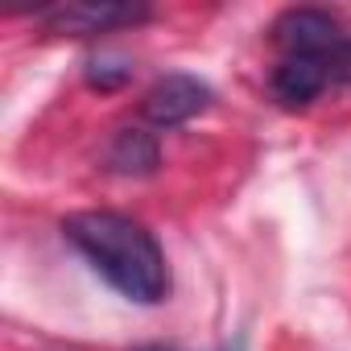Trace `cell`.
Returning a JSON list of instances; mask_svg holds the SVG:
<instances>
[{
    "label": "cell",
    "instance_id": "cell-1",
    "mask_svg": "<svg viewBox=\"0 0 351 351\" xmlns=\"http://www.w3.org/2000/svg\"><path fill=\"white\" fill-rule=\"evenodd\" d=\"M62 236L87 256V265L128 302L153 306L169 293L165 256L136 219L120 211H79L62 219Z\"/></svg>",
    "mask_w": 351,
    "mask_h": 351
},
{
    "label": "cell",
    "instance_id": "cell-2",
    "mask_svg": "<svg viewBox=\"0 0 351 351\" xmlns=\"http://www.w3.org/2000/svg\"><path fill=\"white\" fill-rule=\"evenodd\" d=\"M273 42L285 54H318V58H339L347 46L339 34V21L322 9H289L273 25Z\"/></svg>",
    "mask_w": 351,
    "mask_h": 351
},
{
    "label": "cell",
    "instance_id": "cell-3",
    "mask_svg": "<svg viewBox=\"0 0 351 351\" xmlns=\"http://www.w3.org/2000/svg\"><path fill=\"white\" fill-rule=\"evenodd\" d=\"M207 104H211V87L207 83H199L195 75H165L161 83L149 87L141 112L157 128H178V124L195 120L199 112H207Z\"/></svg>",
    "mask_w": 351,
    "mask_h": 351
},
{
    "label": "cell",
    "instance_id": "cell-4",
    "mask_svg": "<svg viewBox=\"0 0 351 351\" xmlns=\"http://www.w3.org/2000/svg\"><path fill=\"white\" fill-rule=\"evenodd\" d=\"M145 17H149L145 5H112V0H104V5H95V0H71V5H54L42 13V21L54 34H79V38L108 34L120 25H136Z\"/></svg>",
    "mask_w": 351,
    "mask_h": 351
},
{
    "label": "cell",
    "instance_id": "cell-5",
    "mask_svg": "<svg viewBox=\"0 0 351 351\" xmlns=\"http://www.w3.org/2000/svg\"><path fill=\"white\" fill-rule=\"evenodd\" d=\"M335 75V58H318V54H285L269 79L273 95L281 108H306L322 95V87Z\"/></svg>",
    "mask_w": 351,
    "mask_h": 351
},
{
    "label": "cell",
    "instance_id": "cell-6",
    "mask_svg": "<svg viewBox=\"0 0 351 351\" xmlns=\"http://www.w3.org/2000/svg\"><path fill=\"white\" fill-rule=\"evenodd\" d=\"M108 169L120 173V178H145V173L157 169L161 161V149H157V136L145 132V128H120L104 153Z\"/></svg>",
    "mask_w": 351,
    "mask_h": 351
},
{
    "label": "cell",
    "instance_id": "cell-7",
    "mask_svg": "<svg viewBox=\"0 0 351 351\" xmlns=\"http://www.w3.org/2000/svg\"><path fill=\"white\" fill-rule=\"evenodd\" d=\"M132 79V62L124 54H95L87 62V83L99 87V91H116Z\"/></svg>",
    "mask_w": 351,
    "mask_h": 351
}]
</instances>
